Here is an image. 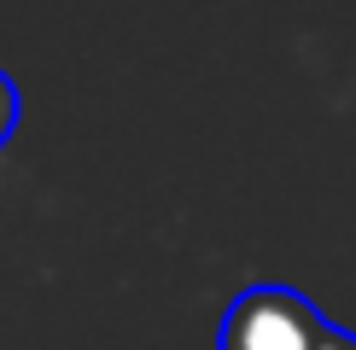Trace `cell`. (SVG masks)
<instances>
[{"label": "cell", "mask_w": 356, "mask_h": 350, "mask_svg": "<svg viewBox=\"0 0 356 350\" xmlns=\"http://www.w3.org/2000/svg\"><path fill=\"white\" fill-rule=\"evenodd\" d=\"M327 333V315L292 286H245L222 310L216 350H316Z\"/></svg>", "instance_id": "6da1fadb"}, {"label": "cell", "mask_w": 356, "mask_h": 350, "mask_svg": "<svg viewBox=\"0 0 356 350\" xmlns=\"http://www.w3.org/2000/svg\"><path fill=\"white\" fill-rule=\"evenodd\" d=\"M12 128H18V88H12V76L0 70V146L12 140Z\"/></svg>", "instance_id": "7a4b0ae2"}, {"label": "cell", "mask_w": 356, "mask_h": 350, "mask_svg": "<svg viewBox=\"0 0 356 350\" xmlns=\"http://www.w3.org/2000/svg\"><path fill=\"white\" fill-rule=\"evenodd\" d=\"M316 350H356V333H345V327H333V321H327V333H321Z\"/></svg>", "instance_id": "3957f363"}]
</instances>
